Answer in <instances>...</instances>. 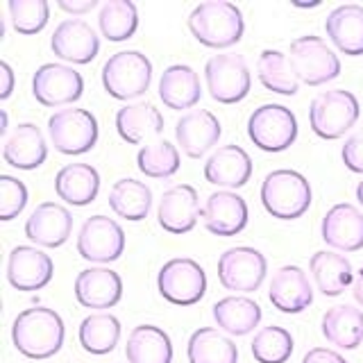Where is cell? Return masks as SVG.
Returning <instances> with one entry per match:
<instances>
[{
	"mask_svg": "<svg viewBox=\"0 0 363 363\" xmlns=\"http://www.w3.org/2000/svg\"><path fill=\"white\" fill-rule=\"evenodd\" d=\"M98 28L111 43L128 41L139 30V9L132 0H107L100 5Z\"/></svg>",
	"mask_w": 363,
	"mask_h": 363,
	"instance_id": "obj_37",
	"label": "cell"
},
{
	"mask_svg": "<svg viewBox=\"0 0 363 363\" xmlns=\"http://www.w3.org/2000/svg\"><path fill=\"white\" fill-rule=\"evenodd\" d=\"M48 134L57 152L77 157L94 150L98 143V121L89 109L66 107L48 118Z\"/></svg>",
	"mask_w": 363,
	"mask_h": 363,
	"instance_id": "obj_8",
	"label": "cell"
},
{
	"mask_svg": "<svg viewBox=\"0 0 363 363\" xmlns=\"http://www.w3.org/2000/svg\"><path fill=\"white\" fill-rule=\"evenodd\" d=\"M268 300L281 313H302L313 302V286L300 266H281L270 279Z\"/></svg>",
	"mask_w": 363,
	"mask_h": 363,
	"instance_id": "obj_22",
	"label": "cell"
},
{
	"mask_svg": "<svg viewBox=\"0 0 363 363\" xmlns=\"http://www.w3.org/2000/svg\"><path fill=\"white\" fill-rule=\"evenodd\" d=\"M0 100H7L14 91V71L7 62H0Z\"/></svg>",
	"mask_w": 363,
	"mask_h": 363,
	"instance_id": "obj_45",
	"label": "cell"
},
{
	"mask_svg": "<svg viewBox=\"0 0 363 363\" xmlns=\"http://www.w3.org/2000/svg\"><path fill=\"white\" fill-rule=\"evenodd\" d=\"M361 105L357 96L345 89L320 91L309 105V125L315 136L336 141L357 125Z\"/></svg>",
	"mask_w": 363,
	"mask_h": 363,
	"instance_id": "obj_4",
	"label": "cell"
},
{
	"mask_svg": "<svg viewBox=\"0 0 363 363\" xmlns=\"http://www.w3.org/2000/svg\"><path fill=\"white\" fill-rule=\"evenodd\" d=\"M73 234V213L60 202H41L26 220V236L37 247H62Z\"/></svg>",
	"mask_w": 363,
	"mask_h": 363,
	"instance_id": "obj_20",
	"label": "cell"
},
{
	"mask_svg": "<svg viewBox=\"0 0 363 363\" xmlns=\"http://www.w3.org/2000/svg\"><path fill=\"white\" fill-rule=\"evenodd\" d=\"M109 209L123 220L141 223L152 209V191L145 182L134 177H123L113 182L109 191Z\"/></svg>",
	"mask_w": 363,
	"mask_h": 363,
	"instance_id": "obj_33",
	"label": "cell"
},
{
	"mask_svg": "<svg viewBox=\"0 0 363 363\" xmlns=\"http://www.w3.org/2000/svg\"><path fill=\"white\" fill-rule=\"evenodd\" d=\"M223 134V125L216 113L209 109H191L184 111L175 123V139L182 152L191 159H200L218 143Z\"/></svg>",
	"mask_w": 363,
	"mask_h": 363,
	"instance_id": "obj_17",
	"label": "cell"
},
{
	"mask_svg": "<svg viewBox=\"0 0 363 363\" xmlns=\"http://www.w3.org/2000/svg\"><path fill=\"white\" fill-rule=\"evenodd\" d=\"M0 118H3V125H0V134H3L5 136V139H7V111H0Z\"/></svg>",
	"mask_w": 363,
	"mask_h": 363,
	"instance_id": "obj_47",
	"label": "cell"
},
{
	"mask_svg": "<svg viewBox=\"0 0 363 363\" xmlns=\"http://www.w3.org/2000/svg\"><path fill=\"white\" fill-rule=\"evenodd\" d=\"M116 132L123 141L132 145L159 141L164 132V116L152 102H128L116 111Z\"/></svg>",
	"mask_w": 363,
	"mask_h": 363,
	"instance_id": "obj_24",
	"label": "cell"
},
{
	"mask_svg": "<svg viewBox=\"0 0 363 363\" xmlns=\"http://www.w3.org/2000/svg\"><path fill=\"white\" fill-rule=\"evenodd\" d=\"M202 218L200 196L191 184H173L162 193L157 207L159 227L168 234H189Z\"/></svg>",
	"mask_w": 363,
	"mask_h": 363,
	"instance_id": "obj_14",
	"label": "cell"
},
{
	"mask_svg": "<svg viewBox=\"0 0 363 363\" xmlns=\"http://www.w3.org/2000/svg\"><path fill=\"white\" fill-rule=\"evenodd\" d=\"M211 315L227 336H247L259 327L264 311L247 295H227L211 306Z\"/></svg>",
	"mask_w": 363,
	"mask_h": 363,
	"instance_id": "obj_28",
	"label": "cell"
},
{
	"mask_svg": "<svg viewBox=\"0 0 363 363\" xmlns=\"http://www.w3.org/2000/svg\"><path fill=\"white\" fill-rule=\"evenodd\" d=\"M159 295L175 306H193L207 293V272L191 257L168 259L157 275Z\"/></svg>",
	"mask_w": 363,
	"mask_h": 363,
	"instance_id": "obj_7",
	"label": "cell"
},
{
	"mask_svg": "<svg viewBox=\"0 0 363 363\" xmlns=\"http://www.w3.org/2000/svg\"><path fill=\"white\" fill-rule=\"evenodd\" d=\"M5 164L18 170H37L48 159V143L34 123H18L3 145Z\"/></svg>",
	"mask_w": 363,
	"mask_h": 363,
	"instance_id": "obj_25",
	"label": "cell"
},
{
	"mask_svg": "<svg viewBox=\"0 0 363 363\" xmlns=\"http://www.w3.org/2000/svg\"><path fill=\"white\" fill-rule=\"evenodd\" d=\"M323 336L338 350H357L363 343V311L354 304H338L323 315Z\"/></svg>",
	"mask_w": 363,
	"mask_h": 363,
	"instance_id": "obj_32",
	"label": "cell"
},
{
	"mask_svg": "<svg viewBox=\"0 0 363 363\" xmlns=\"http://www.w3.org/2000/svg\"><path fill=\"white\" fill-rule=\"evenodd\" d=\"M247 136L259 150L284 152L298 139V118L284 105H261L250 113Z\"/></svg>",
	"mask_w": 363,
	"mask_h": 363,
	"instance_id": "obj_10",
	"label": "cell"
},
{
	"mask_svg": "<svg viewBox=\"0 0 363 363\" xmlns=\"http://www.w3.org/2000/svg\"><path fill=\"white\" fill-rule=\"evenodd\" d=\"M257 77L264 89L279 96H295L300 91V79L295 75L289 52L266 48L257 60Z\"/></svg>",
	"mask_w": 363,
	"mask_h": 363,
	"instance_id": "obj_36",
	"label": "cell"
},
{
	"mask_svg": "<svg viewBox=\"0 0 363 363\" xmlns=\"http://www.w3.org/2000/svg\"><path fill=\"white\" fill-rule=\"evenodd\" d=\"M128 363H173V340L157 325H136L125 345Z\"/></svg>",
	"mask_w": 363,
	"mask_h": 363,
	"instance_id": "obj_31",
	"label": "cell"
},
{
	"mask_svg": "<svg viewBox=\"0 0 363 363\" xmlns=\"http://www.w3.org/2000/svg\"><path fill=\"white\" fill-rule=\"evenodd\" d=\"M340 159H343L347 170L363 175V128L345 139L343 150H340Z\"/></svg>",
	"mask_w": 363,
	"mask_h": 363,
	"instance_id": "obj_42",
	"label": "cell"
},
{
	"mask_svg": "<svg viewBox=\"0 0 363 363\" xmlns=\"http://www.w3.org/2000/svg\"><path fill=\"white\" fill-rule=\"evenodd\" d=\"M357 200H359V204L363 207V179L357 184Z\"/></svg>",
	"mask_w": 363,
	"mask_h": 363,
	"instance_id": "obj_48",
	"label": "cell"
},
{
	"mask_svg": "<svg viewBox=\"0 0 363 363\" xmlns=\"http://www.w3.org/2000/svg\"><path fill=\"white\" fill-rule=\"evenodd\" d=\"M57 7L60 9H64L66 14H71V18H79V16H84L86 11H91V9H96L98 7V0H84V3H68V0H60L57 3Z\"/></svg>",
	"mask_w": 363,
	"mask_h": 363,
	"instance_id": "obj_44",
	"label": "cell"
},
{
	"mask_svg": "<svg viewBox=\"0 0 363 363\" xmlns=\"http://www.w3.org/2000/svg\"><path fill=\"white\" fill-rule=\"evenodd\" d=\"M55 264L37 245H16L7 257V281L16 291L34 293L52 281Z\"/></svg>",
	"mask_w": 363,
	"mask_h": 363,
	"instance_id": "obj_15",
	"label": "cell"
},
{
	"mask_svg": "<svg viewBox=\"0 0 363 363\" xmlns=\"http://www.w3.org/2000/svg\"><path fill=\"white\" fill-rule=\"evenodd\" d=\"M325 32L338 52L347 57L363 55V5H338L325 18Z\"/></svg>",
	"mask_w": 363,
	"mask_h": 363,
	"instance_id": "obj_26",
	"label": "cell"
},
{
	"mask_svg": "<svg viewBox=\"0 0 363 363\" xmlns=\"http://www.w3.org/2000/svg\"><path fill=\"white\" fill-rule=\"evenodd\" d=\"M11 26L18 34H39L50 18V5L45 0H9L7 3Z\"/></svg>",
	"mask_w": 363,
	"mask_h": 363,
	"instance_id": "obj_40",
	"label": "cell"
},
{
	"mask_svg": "<svg viewBox=\"0 0 363 363\" xmlns=\"http://www.w3.org/2000/svg\"><path fill=\"white\" fill-rule=\"evenodd\" d=\"M247 202L236 191H213L202 207V225L213 236H236L247 227Z\"/></svg>",
	"mask_w": 363,
	"mask_h": 363,
	"instance_id": "obj_19",
	"label": "cell"
},
{
	"mask_svg": "<svg viewBox=\"0 0 363 363\" xmlns=\"http://www.w3.org/2000/svg\"><path fill=\"white\" fill-rule=\"evenodd\" d=\"M295 340L289 329L279 325L261 327L252 338L250 352L257 363H286L293 357Z\"/></svg>",
	"mask_w": 363,
	"mask_h": 363,
	"instance_id": "obj_39",
	"label": "cell"
},
{
	"mask_svg": "<svg viewBox=\"0 0 363 363\" xmlns=\"http://www.w3.org/2000/svg\"><path fill=\"white\" fill-rule=\"evenodd\" d=\"M261 204L277 220H295L311 207V184L302 173L291 168H277L261 182Z\"/></svg>",
	"mask_w": 363,
	"mask_h": 363,
	"instance_id": "obj_3",
	"label": "cell"
},
{
	"mask_svg": "<svg viewBox=\"0 0 363 363\" xmlns=\"http://www.w3.org/2000/svg\"><path fill=\"white\" fill-rule=\"evenodd\" d=\"M352 295H354L357 304L363 306V266L359 268L357 277H354V284H352Z\"/></svg>",
	"mask_w": 363,
	"mask_h": 363,
	"instance_id": "obj_46",
	"label": "cell"
},
{
	"mask_svg": "<svg viewBox=\"0 0 363 363\" xmlns=\"http://www.w3.org/2000/svg\"><path fill=\"white\" fill-rule=\"evenodd\" d=\"M182 166L179 150L166 139H159L143 145L139 155H136V168L141 170L145 177L152 179H170Z\"/></svg>",
	"mask_w": 363,
	"mask_h": 363,
	"instance_id": "obj_38",
	"label": "cell"
},
{
	"mask_svg": "<svg viewBox=\"0 0 363 363\" xmlns=\"http://www.w3.org/2000/svg\"><path fill=\"white\" fill-rule=\"evenodd\" d=\"M121 320L109 311H96L89 313L77 329V338L79 345L89 354H109V352L116 350L118 340H121Z\"/></svg>",
	"mask_w": 363,
	"mask_h": 363,
	"instance_id": "obj_35",
	"label": "cell"
},
{
	"mask_svg": "<svg viewBox=\"0 0 363 363\" xmlns=\"http://www.w3.org/2000/svg\"><path fill=\"white\" fill-rule=\"evenodd\" d=\"M159 98L168 109L191 111L202 98L200 75L186 64L168 66L159 77Z\"/></svg>",
	"mask_w": 363,
	"mask_h": 363,
	"instance_id": "obj_29",
	"label": "cell"
},
{
	"mask_svg": "<svg viewBox=\"0 0 363 363\" xmlns=\"http://www.w3.org/2000/svg\"><path fill=\"white\" fill-rule=\"evenodd\" d=\"M125 232L109 216H89L77 234V255L91 264H111L125 252Z\"/></svg>",
	"mask_w": 363,
	"mask_h": 363,
	"instance_id": "obj_12",
	"label": "cell"
},
{
	"mask_svg": "<svg viewBox=\"0 0 363 363\" xmlns=\"http://www.w3.org/2000/svg\"><path fill=\"white\" fill-rule=\"evenodd\" d=\"M268 275V259L257 247L236 245L218 257V281L225 291L247 295L261 289Z\"/></svg>",
	"mask_w": 363,
	"mask_h": 363,
	"instance_id": "obj_11",
	"label": "cell"
},
{
	"mask_svg": "<svg viewBox=\"0 0 363 363\" xmlns=\"http://www.w3.org/2000/svg\"><path fill=\"white\" fill-rule=\"evenodd\" d=\"M252 177V159L241 145H220L213 150L204 164V179L213 186H223L225 191H236L245 186Z\"/></svg>",
	"mask_w": 363,
	"mask_h": 363,
	"instance_id": "obj_23",
	"label": "cell"
},
{
	"mask_svg": "<svg viewBox=\"0 0 363 363\" xmlns=\"http://www.w3.org/2000/svg\"><path fill=\"white\" fill-rule=\"evenodd\" d=\"M50 48L68 64H91L100 52V37L84 18H64L52 32Z\"/></svg>",
	"mask_w": 363,
	"mask_h": 363,
	"instance_id": "obj_16",
	"label": "cell"
},
{
	"mask_svg": "<svg viewBox=\"0 0 363 363\" xmlns=\"http://www.w3.org/2000/svg\"><path fill=\"white\" fill-rule=\"evenodd\" d=\"M28 207V186L18 177L0 175V220L9 223L18 218Z\"/></svg>",
	"mask_w": 363,
	"mask_h": 363,
	"instance_id": "obj_41",
	"label": "cell"
},
{
	"mask_svg": "<svg viewBox=\"0 0 363 363\" xmlns=\"http://www.w3.org/2000/svg\"><path fill=\"white\" fill-rule=\"evenodd\" d=\"M75 300L84 309L105 311L116 306L123 298V279L116 270L105 266H91L77 272L75 277Z\"/></svg>",
	"mask_w": 363,
	"mask_h": 363,
	"instance_id": "obj_18",
	"label": "cell"
},
{
	"mask_svg": "<svg viewBox=\"0 0 363 363\" xmlns=\"http://www.w3.org/2000/svg\"><path fill=\"white\" fill-rule=\"evenodd\" d=\"M186 26L193 39L213 50L232 48L243 39L245 32L241 9L230 0H207L196 5L186 18Z\"/></svg>",
	"mask_w": 363,
	"mask_h": 363,
	"instance_id": "obj_2",
	"label": "cell"
},
{
	"mask_svg": "<svg viewBox=\"0 0 363 363\" xmlns=\"http://www.w3.org/2000/svg\"><path fill=\"white\" fill-rule=\"evenodd\" d=\"M102 86L116 100L141 98L152 84V62L141 50L113 52L102 66Z\"/></svg>",
	"mask_w": 363,
	"mask_h": 363,
	"instance_id": "obj_5",
	"label": "cell"
},
{
	"mask_svg": "<svg viewBox=\"0 0 363 363\" xmlns=\"http://www.w3.org/2000/svg\"><path fill=\"white\" fill-rule=\"evenodd\" d=\"M84 94V77L73 66L43 64L32 75V96L43 107H68Z\"/></svg>",
	"mask_w": 363,
	"mask_h": 363,
	"instance_id": "obj_13",
	"label": "cell"
},
{
	"mask_svg": "<svg viewBox=\"0 0 363 363\" xmlns=\"http://www.w3.org/2000/svg\"><path fill=\"white\" fill-rule=\"evenodd\" d=\"M289 60L300 82L309 86H320L340 75V60L329 48L327 41L315 34L298 37L289 48Z\"/></svg>",
	"mask_w": 363,
	"mask_h": 363,
	"instance_id": "obj_9",
	"label": "cell"
},
{
	"mask_svg": "<svg viewBox=\"0 0 363 363\" xmlns=\"http://www.w3.org/2000/svg\"><path fill=\"white\" fill-rule=\"evenodd\" d=\"M204 84L209 96L220 105H236L247 98L252 89V75L243 55L223 52L209 57L204 64Z\"/></svg>",
	"mask_w": 363,
	"mask_h": 363,
	"instance_id": "obj_6",
	"label": "cell"
},
{
	"mask_svg": "<svg viewBox=\"0 0 363 363\" xmlns=\"http://www.w3.org/2000/svg\"><path fill=\"white\" fill-rule=\"evenodd\" d=\"M302 363H347L343 354L329 347H313L304 354Z\"/></svg>",
	"mask_w": 363,
	"mask_h": 363,
	"instance_id": "obj_43",
	"label": "cell"
},
{
	"mask_svg": "<svg viewBox=\"0 0 363 363\" xmlns=\"http://www.w3.org/2000/svg\"><path fill=\"white\" fill-rule=\"evenodd\" d=\"M295 7H320V0H313V3H293Z\"/></svg>",
	"mask_w": 363,
	"mask_h": 363,
	"instance_id": "obj_49",
	"label": "cell"
},
{
	"mask_svg": "<svg viewBox=\"0 0 363 363\" xmlns=\"http://www.w3.org/2000/svg\"><path fill=\"white\" fill-rule=\"evenodd\" d=\"M309 272L315 289L325 298H338L354 284V270H352L350 259L334 250H318L315 255H311Z\"/></svg>",
	"mask_w": 363,
	"mask_h": 363,
	"instance_id": "obj_27",
	"label": "cell"
},
{
	"mask_svg": "<svg viewBox=\"0 0 363 363\" xmlns=\"http://www.w3.org/2000/svg\"><path fill=\"white\" fill-rule=\"evenodd\" d=\"M66 327L62 315L50 306H30L11 323V343L28 359H50L64 345Z\"/></svg>",
	"mask_w": 363,
	"mask_h": 363,
	"instance_id": "obj_1",
	"label": "cell"
},
{
	"mask_svg": "<svg viewBox=\"0 0 363 363\" xmlns=\"http://www.w3.org/2000/svg\"><path fill=\"white\" fill-rule=\"evenodd\" d=\"M189 363H238V347L216 327H200L186 343Z\"/></svg>",
	"mask_w": 363,
	"mask_h": 363,
	"instance_id": "obj_34",
	"label": "cell"
},
{
	"mask_svg": "<svg viewBox=\"0 0 363 363\" xmlns=\"http://www.w3.org/2000/svg\"><path fill=\"white\" fill-rule=\"evenodd\" d=\"M100 191V173L91 164H66L55 175V193L71 207H86Z\"/></svg>",
	"mask_w": 363,
	"mask_h": 363,
	"instance_id": "obj_30",
	"label": "cell"
},
{
	"mask_svg": "<svg viewBox=\"0 0 363 363\" xmlns=\"http://www.w3.org/2000/svg\"><path fill=\"white\" fill-rule=\"evenodd\" d=\"M320 236L336 252H357L363 247V211L350 202L334 204L323 216Z\"/></svg>",
	"mask_w": 363,
	"mask_h": 363,
	"instance_id": "obj_21",
	"label": "cell"
}]
</instances>
